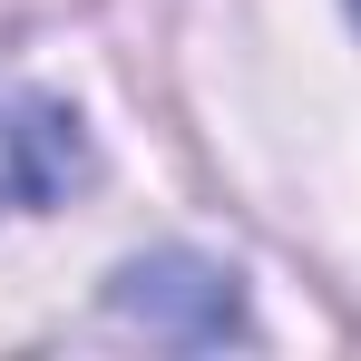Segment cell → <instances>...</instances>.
Wrapping results in <instances>:
<instances>
[{"label": "cell", "instance_id": "6da1fadb", "mask_svg": "<svg viewBox=\"0 0 361 361\" xmlns=\"http://www.w3.org/2000/svg\"><path fill=\"white\" fill-rule=\"evenodd\" d=\"M68 185H88V137H78V118H68L59 98L0 78V215L59 205Z\"/></svg>", "mask_w": 361, "mask_h": 361}, {"label": "cell", "instance_id": "7a4b0ae2", "mask_svg": "<svg viewBox=\"0 0 361 361\" xmlns=\"http://www.w3.org/2000/svg\"><path fill=\"white\" fill-rule=\"evenodd\" d=\"M118 302L137 312V322H185V332H205V342H225V332H235V274L185 264V254L127 264V274H118Z\"/></svg>", "mask_w": 361, "mask_h": 361}, {"label": "cell", "instance_id": "3957f363", "mask_svg": "<svg viewBox=\"0 0 361 361\" xmlns=\"http://www.w3.org/2000/svg\"><path fill=\"white\" fill-rule=\"evenodd\" d=\"M352 10H361V0H352Z\"/></svg>", "mask_w": 361, "mask_h": 361}]
</instances>
